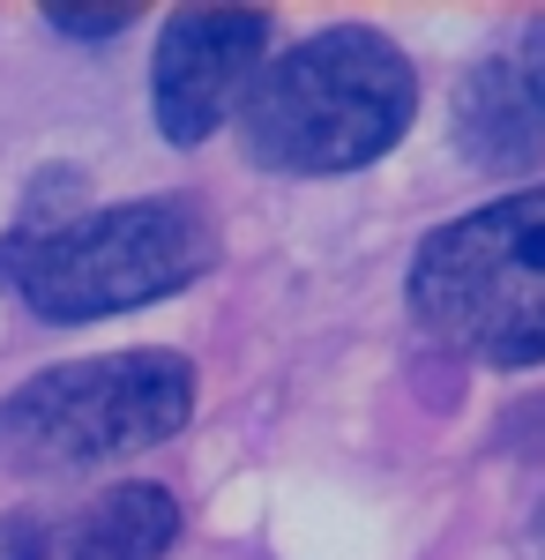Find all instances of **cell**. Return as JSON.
<instances>
[{
    "label": "cell",
    "mask_w": 545,
    "mask_h": 560,
    "mask_svg": "<svg viewBox=\"0 0 545 560\" xmlns=\"http://www.w3.org/2000/svg\"><path fill=\"white\" fill-rule=\"evenodd\" d=\"M195 419V366L165 345L97 351L45 366L15 396H0V471L76 478L120 456L165 448Z\"/></svg>",
    "instance_id": "cell-3"
},
{
    "label": "cell",
    "mask_w": 545,
    "mask_h": 560,
    "mask_svg": "<svg viewBox=\"0 0 545 560\" xmlns=\"http://www.w3.org/2000/svg\"><path fill=\"white\" fill-rule=\"evenodd\" d=\"M269 52V8H172L150 52V113L172 150L210 142Z\"/></svg>",
    "instance_id": "cell-5"
},
{
    "label": "cell",
    "mask_w": 545,
    "mask_h": 560,
    "mask_svg": "<svg viewBox=\"0 0 545 560\" xmlns=\"http://www.w3.org/2000/svg\"><path fill=\"white\" fill-rule=\"evenodd\" d=\"M83 538L90 560H165L179 546V501L150 478H127V486H105L90 493L83 509Z\"/></svg>",
    "instance_id": "cell-7"
},
{
    "label": "cell",
    "mask_w": 545,
    "mask_h": 560,
    "mask_svg": "<svg viewBox=\"0 0 545 560\" xmlns=\"http://www.w3.org/2000/svg\"><path fill=\"white\" fill-rule=\"evenodd\" d=\"M531 538H538V560H545V501H538V516H531Z\"/></svg>",
    "instance_id": "cell-11"
},
{
    "label": "cell",
    "mask_w": 545,
    "mask_h": 560,
    "mask_svg": "<svg viewBox=\"0 0 545 560\" xmlns=\"http://www.w3.org/2000/svg\"><path fill=\"white\" fill-rule=\"evenodd\" d=\"M449 128H456V158L478 165L494 179H515L545 158V113L538 97L523 90L515 60H478L456 83V105H449Z\"/></svg>",
    "instance_id": "cell-6"
},
{
    "label": "cell",
    "mask_w": 545,
    "mask_h": 560,
    "mask_svg": "<svg viewBox=\"0 0 545 560\" xmlns=\"http://www.w3.org/2000/svg\"><path fill=\"white\" fill-rule=\"evenodd\" d=\"M0 560H90L76 509H8L0 516Z\"/></svg>",
    "instance_id": "cell-8"
},
{
    "label": "cell",
    "mask_w": 545,
    "mask_h": 560,
    "mask_svg": "<svg viewBox=\"0 0 545 560\" xmlns=\"http://www.w3.org/2000/svg\"><path fill=\"white\" fill-rule=\"evenodd\" d=\"M135 15H142V8H127V0L120 8H60V0L45 8V23H53L60 38H120Z\"/></svg>",
    "instance_id": "cell-9"
},
{
    "label": "cell",
    "mask_w": 545,
    "mask_h": 560,
    "mask_svg": "<svg viewBox=\"0 0 545 560\" xmlns=\"http://www.w3.org/2000/svg\"><path fill=\"white\" fill-rule=\"evenodd\" d=\"M515 75H523V90L538 97V113H545V15H531V31H523V52H515Z\"/></svg>",
    "instance_id": "cell-10"
},
{
    "label": "cell",
    "mask_w": 545,
    "mask_h": 560,
    "mask_svg": "<svg viewBox=\"0 0 545 560\" xmlns=\"http://www.w3.org/2000/svg\"><path fill=\"white\" fill-rule=\"evenodd\" d=\"M411 120H419V75L404 45L367 23H336L247 83L240 150L262 173L336 179L389 158Z\"/></svg>",
    "instance_id": "cell-1"
},
{
    "label": "cell",
    "mask_w": 545,
    "mask_h": 560,
    "mask_svg": "<svg viewBox=\"0 0 545 560\" xmlns=\"http://www.w3.org/2000/svg\"><path fill=\"white\" fill-rule=\"evenodd\" d=\"M404 306L456 359L545 366V187L426 232L404 269Z\"/></svg>",
    "instance_id": "cell-4"
},
{
    "label": "cell",
    "mask_w": 545,
    "mask_h": 560,
    "mask_svg": "<svg viewBox=\"0 0 545 560\" xmlns=\"http://www.w3.org/2000/svg\"><path fill=\"white\" fill-rule=\"evenodd\" d=\"M224 232L195 195H142L120 210L68 217L53 232L0 240V284L38 322H97L187 292L217 261Z\"/></svg>",
    "instance_id": "cell-2"
}]
</instances>
